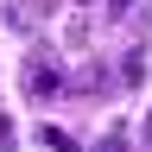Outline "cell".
Instances as JSON below:
<instances>
[{
  "mask_svg": "<svg viewBox=\"0 0 152 152\" xmlns=\"http://www.w3.org/2000/svg\"><path fill=\"white\" fill-rule=\"evenodd\" d=\"M108 7H114V13H127V7H133V0H108Z\"/></svg>",
  "mask_w": 152,
  "mask_h": 152,
  "instance_id": "cell-5",
  "label": "cell"
},
{
  "mask_svg": "<svg viewBox=\"0 0 152 152\" xmlns=\"http://www.w3.org/2000/svg\"><path fill=\"white\" fill-rule=\"evenodd\" d=\"M140 152H152V114H146V127H140Z\"/></svg>",
  "mask_w": 152,
  "mask_h": 152,
  "instance_id": "cell-4",
  "label": "cell"
},
{
  "mask_svg": "<svg viewBox=\"0 0 152 152\" xmlns=\"http://www.w3.org/2000/svg\"><path fill=\"white\" fill-rule=\"evenodd\" d=\"M0 152H13V121L0 114Z\"/></svg>",
  "mask_w": 152,
  "mask_h": 152,
  "instance_id": "cell-3",
  "label": "cell"
},
{
  "mask_svg": "<svg viewBox=\"0 0 152 152\" xmlns=\"http://www.w3.org/2000/svg\"><path fill=\"white\" fill-rule=\"evenodd\" d=\"M19 83H26V95H32V102H57V95H64V70H57L45 51H32V57H26V76H19Z\"/></svg>",
  "mask_w": 152,
  "mask_h": 152,
  "instance_id": "cell-1",
  "label": "cell"
},
{
  "mask_svg": "<svg viewBox=\"0 0 152 152\" xmlns=\"http://www.w3.org/2000/svg\"><path fill=\"white\" fill-rule=\"evenodd\" d=\"M95 152H127V133H121V127H114V133H108V140H102V146H95Z\"/></svg>",
  "mask_w": 152,
  "mask_h": 152,
  "instance_id": "cell-2",
  "label": "cell"
}]
</instances>
